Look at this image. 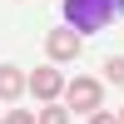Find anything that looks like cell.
<instances>
[{
	"label": "cell",
	"instance_id": "6da1fadb",
	"mask_svg": "<svg viewBox=\"0 0 124 124\" xmlns=\"http://www.w3.org/2000/svg\"><path fill=\"white\" fill-rule=\"evenodd\" d=\"M109 20H124V0H65V25H75L79 35H94Z\"/></svg>",
	"mask_w": 124,
	"mask_h": 124
},
{
	"label": "cell",
	"instance_id": "7a4b0ae2",
	"mask_svg": "<svg viewBox=\"0 0 124 124\" xmlns=\"http://www.w3.org/2000/svg\"><path fill=\"white\" fill-rule=\"evenodd\" d=\"M65 104L70 114H94L104 104V85L99 79H65Z\"/></svg>",
	"mask_w": 124,
	"mask_h": 124
},
{
	"label": "cell",
	"instance_id": "3957f363",
	"mask_svg": "<svg viewBox=\"0 0 124 124\" xmlns=\"http://www.w3.org/2000/svg\"><path fill=\"white\" fill-rule=\"evenodd\" d=\"M30 94H35L40 104L60 99V94H65V75H60L55 65H35V70H30Z\"/></svg>",
	"mask_w": 124,
	"mask_h": 124
},
{
	"label": "cell",
	"instance_id": "277c9868",
	"mask_svg": "<svg viewBox=\"0 0 124 124\" xmlns=\"http://www.w3.org/2000/svg\"><path fill=\"white\" fill-rule=\"evenodd\" d=\"M45 55H50V60H75V55H79V30H75V25H55V30L45 35Z\"/></svg>",
	"mask_w": 124,
	"mask_h": 124
},
{
	"label": "cell",
	"instance_id": "5b68a950",
	"mask_svg": "<svg viewBox=\"0 0 124 124\" xmlns=\"http://www.w3.org/2000/svg\"><path fill=\"white\" fill-rule=\"evenodd\" d=\"M30 89V75H20L15 65H0V99H20Z\"/></svg>",
	"mask_w": 124,
	"mask_h": 124
},
{
	"label": "cell",
	"instance_id": "8992f818",
	"mask_svg": "<svg viewBox=\"0 0 124 124\" xmlns=\"http://www.w3.org/2000/svg\"><path fill=\"white\" fill-rule=\"evenodd\" d=\"M35 124H70V104H55V99H50V104L35 114Z\"/></svg>",
	"mask_w": 124,
	"mask_h": 124
},
{
	"label": "cell",
	"instance_id": "52a82bcc",
	"mask_svg": "<svg viewBox=\"0 0 124 124\" xmlns=\"http://www.w3.org/2000/svg\"><path fill=\"white\" fill-rule=\"evenodd\" d=\"M104 79H109V85H124V55L104 60Z\"/></svg>",
	"mask_w": 124,
	"mask_h": 124
},
{
	"label": "cell",
	"instance_id": "ba28073f",
	"mask_svg": "<svg viewBox=\"0 0 124 124\" xmlns=\"http://www.w3.org/2000/svg\"><path fill=\"white\" fill-rule=\"evenodd\" d=\"M89 124H124V119H119V114H109V109H104V104H99V109H94V114H89Z\"/></svg>",
	"mask_w": 124,
	"mask_h": 124
},
{
	"label": "cell",
	"instance_id": "9c48e42d",
	"mask_svg": "<svg viewBox=\"0 0 124 124\" xmlns=\"http://www.w3.org/2000/svg\"><path fill=\"white\" fill-rule=\"evenodd\" d=\"M5 124H35V114H30V109H10Z\"/></svg>",
	"mask_w": 124,
	"mask_h": 124
},
{
	"label": "cell",
	"instance_id": "30bf717a",
	"mask_svg": "<svg viewBox=\"0 0 124 124\" xmlns=\"http://www.w3.org/2000/svg\"><path fill=\"white\" fill-rule=\"evenodd\" d=\"M119 119H124V109H119Z\"/></svg>",
	"mask_w": 124,
	"mask_h": 124
},
{
	"label": "cell",
	"instance_id": "8fae6325",
	"mask_svg": "<svg viewBox=\"0 0 124 124\" xmlns=\"http://www.w3.org/2000/svg\"><path fill=\"white\" fill-rule=\"evenodd\" d=\"M0 124H5V119H0Z\"/></svg>",
	"mask_w": 124,
	"mask_h": 124
}]
</instances>
